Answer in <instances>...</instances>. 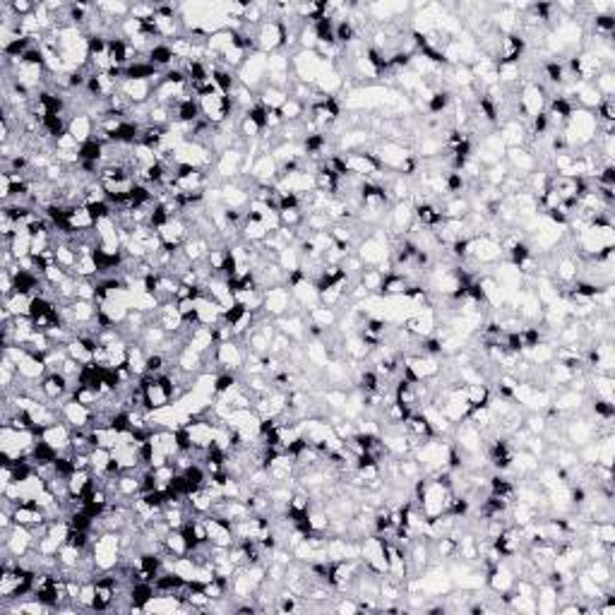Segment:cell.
Wrapping results in <instances>:
<instances>
[{
	"instance_id": "2",
	"label": "cell",
	"mask_w": 615,
	"mask_h": 615,
	"mask_svg": "<svg viewBox=\"0 0 615 615\" xmlns=\"http://www.w3.org/2000/svg\"><path fill=\"white\" fill-rule=\"evenodd\" d=\"M267 58L270 56L262 51L250 53V56L246 58V63L238 67L236 80L241 82V85H246L248 89L260 91L262 87L267 85Z\"/></svg>"
},
{
	"instance_id": "12",
	"label": "cell",
	"mask_w": 615,
	"mask_h": 615,
	"mask_svg": "<svg viewBox=\"0 0 615 615\" xmlns=\"http://www.w3.org/2000/svg\"><path fill=\"white\" fill-rule=\"evenodd\" d=\"M505 161L515 173L519 171L521 175H529L531 171H536V154L526 147H510L505 154Z\"/></svg>"
},
{
	"instance_id": "5",
	"label": "cell",
	"mask_w": 615,
	"mask_h": 615,
	"mask_svg": "<svg viewBox=\"0 0 615 615\" xmlns=\"http://www.w3.org/2000/svg\"><path fill=\"white\" fill-rule=\"evenodd\" d=\"M468 260L478 262V265H493V262L502 260L500 241H495L490 236H483V233L473 236L471 246H468Z\"/></svg>"
},
{
	"instance_id": "21",
	"label": "cell",
	"mask_w": 615,
	"mask_h": 615,
	"mask_svg": "<svg viewBox=\"0 0 615 615\" xmlns=\"http://www.w3.org/2000/svg\"><path fill=\"white\" fill-rule=\"evenodd\" d=\"M257 99H260V104L265 106V109H277V111H279L281 106H284V101L289 99V91L279 89V87L265 85L260 91H257Z\"/></svg>"
},
{
	"instance_id": "18",
	"label": "cell",
	"mask_w": 615,
	"mask_h": 615,
	"mask_svg": "<svg viewBox=\"0 0 615 615\" xmlns=\"http://www.w3.org/2000/svg\"><path fill=\"white\" fill-rule=\"evenodd\" d=\"M445 149L447 147H445V140L442 138H438V135H423V140L416 144V154L413 156H418V159H423V161L438 159Z\"/></svg>"
},
{
	"instance_id": "33",
	"label": "cell",
	"mask_w": 615,
	"mask_h": 615,
	"mask_svg": "<svg viewBox=\"0 0 615 615\" xmlns=\"http://www.w3.org/2000/svg\"><path fill=\"white\" fill-rule=\"evenodd\" d=\"M77 299L94 301L96 299V284H91V279H77Z\"/></svg>"
},
{
	"instance_id": "10",
	"label": "cell",
	"mask_w": 615,
	"mask_h": 615,
	"mask_svg": "<svg viewBox=\"0 0 615 615\" xmlns=\"http://www.w3.org/2000/svg\"><path fill=\"white\" fill-rule=\"evenodd\" d=\"M152 80H120L118 91L130 101L133 106L147 104L152 101Z\"/></svg>"
},
{
	"instance_id": "7",
	"label": "cell",
	"mask_w": 615,
	"mask_h": 615,
	"mask_svg": "<svg viewBox=\"0 0 615 615\" xmlns=\"http://www.w3.org/2000/svg\"><path fill=\"white\" fill-rule=\"evenodd\" d=\"M214 360H217L224 370H228V373H236V370H241L243 363H246V354H243L241 344H238L236 339H228V341H222V344L214 346Z\"/></svg>"
},
{
	"instance_id": "25",
	"label": "cell",
	"mask_w": 615,
	"mask_h": 615,
	"mask_svg": "<svg viewBox=\"0 0 615 615\" xmlns=\"http://www.w3.org/2000/svg\"><path fill=\"white\" fill-rule=\"evenodd\" d=\"M471 202H468L466 197H462V195H457V197H450L445 202V219H466L468 214H471Z\"/></svg>"
},
{
	"instance_id": "29",
	"label": "cell",
	"mask_w": 615,
	"mask_h": 615,
	"mask_svg": "<svg viewBox=\"0 0 615 615\" xmlns=\"http://www.w3.org/2000/svg\"><path fill=\"white\" fill-rule=\"evenodd\" d=\"M89 460H91V466H89L91 473H94V476H101V473H106V468H109V464L114 457H111V450H106V447H91Z\"/></svg>"
},
{
	"instance_id": "34",
	"label": "cell",
	"mask_w": 615,
	"mask_h": 615,
	"mask_svg": "<svg viewBox=\"0 0 615 615\" xmlns=\"http://www.w3.org/2000/svg\"><path fill=\"white\" fill-rule=\"evenodd\" d=\"M336 611H339V613H360L358 611V601H356L354 596H351V598H341V601L336 603Z\"/></svg>"
},
{
	"instance_id": "9",
	"label": "cell",
	"mask_w": 615,
	"mask_h": 615,
	"mask_svg": "<svg viewBox=\"0 0 615 615\" xmlns=\"http://www.w3.org/2000/svg\"><path fill=\"white\" fill-rule=\"evenodd\" d=\"M565 438H568L574 447H584V445H589V442H594V438H596V426H594L589 418H582V416L572 418V421L568 423V428H565Z\"/></svg>"
},
{
	"instance_id": "20",
	"label": "cell",
	"mask_w": 615,
	"mask_h": 615,
	"mask_svg": "<svg viewBox=\"0 0 615 615\" xmlns=\"http://www.w3.org/2000/svg\"><path fill=\"white\" fill-rule=\"evenodd\" d=\"M336 320H339V317H336V312H334V308H327V305H315V308H310V310H308V322H310V325H315V327H320V330H332V327L336 325Z\"/></svg>"
},
{
	"instance_id": "13",
	"label": "cell",
	"mask_w": 615,
	"mask_h": 615,
	"mask_svg": "<svg viewBox=\"0 0 615 615\" xmlns=\"http://www.w3.org/2000/svg\"><path fill=\"white\" fill-rule=\"evenodd\" d=\"M67 133L77 140L80 144L94 140V118L89 114H72L67 120Z\"/></svg>"
},
{
	"instance_id": "8",
	"label": "cell",
	"mask_w": 615,
	"mask_h": 615,
	"mask_svg": "<svg viewBox=\"0 0 615 615\" xmlns=\"http://www.w3.org/2000/svg\"><path fill=\"white\" fill-rule=\"evenodd\" d=\"M373 152L378 154L382 169H392V171H399L404 166V161H407L409 156H413L411 149H407L402 142H392V140L380 142L378 149H373Z\"/></svg>"
},
{
	"instance_id": "14",
	"label": "cell",
	"mask_w": 615,
	"mask_h": 615,
	"mask_svg": "<svg viewBox=\"0 0 615 615\" xmlns=\"http://www.w3.org/2000/svg\"><path fill=\"white\" fill-rule=\"evenodd\" d=\"M222 202L226 209H243L250 202V193H248V188L243 183L231 180V183L222 185Z\"/></svg>"
},
{
	"instance_id": "27",
	"label": "cell",
	"mask_w": 615,
	"mask_h": 615,
	"mask_svg": "<svg viewBox=\"0 0 615 615\" xmlns=\"http://www.w3.org/2000/svg\"><path fill=\"white\" fill-rule=\"evenodd\" d=\"M3 308H8L14 317L29 315V308H32V296L29 294H10L8 299H3Z\"/></svg>"
},
{
	"instance_id": "28",
	"label": "cell",
	"mask_w": 615,
	"mask_h": 615,
	"mask_svg": "<svg viewBox=\"0 0 615 615\" xmlns=\"http://www.w3.org/2000/svg\"><path fill=\"white\" fill-rule=\"evenodd\" d=\"M281 114V120L284 123H299L301 116H305V104L299 99H294V96H289V99L284 101V106L279 109Z\"/></svg>"
},
{
	"instance_id": "16",
	"label": "cell",
	"mask_w": 615,
	"mask_h": 615,
	"mask_svg": "<svg viewBox=\"0 0 615 615\" xmlns=\"http://www.w3.org/2000/svg\"><path fill=\"white\" fill-rule=\"evenodd\" d=\"M558 589L553 587V584L543 582L539 584V598H536V613H558Z\"/></svg>"
},
{
	"instance_id": "26",
	"label": "cell",
	"mask_w": 615,
	"mask_h": 615,
	"mask_svg": "<svg viewBox=\"0 0 615 615\" xmlns=\"http://www.w3.org/2000/svg\"><path fill=\"white\" fill-rule=\"evenodd\" d=\"M358 284L363 286V289L368 291L370 296H373V294H375V296H380V294H382L385 277L380 274V272L375 270V267H373V270H363V272H360V274H358Z\"/></svg>"
},
{
	"instance_id": "11",
	"label": "cell",
	"mask_w": 615,
	"mask_h": 615,
	"mask_svg": "<svg viewBox=\"0 0 615 615\" xmlns=\"http://www.w3.org/2000/svg\"><path fill=\"white\" fill-rule=\"evenodd\" d=\"M243 154L241 149H226V152H222L217 156V161H214V169H217V173L222 175V178H238L241 175V169H243Z\"/></svg>"
},
{
	"instance_id": "6",
	"label": "cell",
	"mask_w": 615,
	"mask_h": 615,
	"mask_svg": "<svg viewBox=\"0 0 615 615\" xmlns=\"http://www.w3.org/2000/svg\"><path fill=\"white\" fill-rule=\"evenodd\" d=\"M294 296H291V289L286 286H274V289H265V303H262V312L267 317H281L286 312H291L294 308Z\"/></svg>"
},
{
	"instance_id": "23",
	"label": "cell",
	"mask_w": 615,
	"mask_h": 615,
	"mask_svg": "<svg viewBox=\"0 0 615 615\" xmlns=\"http://www.w3.org/2000/svg\"><path fill=\"white\" fill-rule=\"evenodd\" d=\"M267 238V228L260 219H250L246 217V224L241 228V241L246 243H262Z\"/></svg>"
},
{
	"instance_id": "19",
	"label": "cell",
	"mask_w": 615,
	"mask_h": 615,
	"mask_svg": "<svg viewBox=\"0 0 615 615\" xmlns=\"http://www.w3.org/2000/svg\"><path fill=\"white\" fill-rule=\"evenodd\" d=\"M524 354L529 356L531 365H539V368H548V365L555 360V349H553L550 341H539L536 346L526 349Z\"/></svg>"
},
{
	"instance_id": "32",
	"label": "cell",
	"mask_w": 615,
	"mask_h": 615,
	"mask_svg": "<svg viewBox=\"0 0 615 615\" xmlns=\"http://www.w3.org/2000/svg\"><path fill=\"white\" fill-rule=\"evenodd\" d=\"M409 289V281L404 279V277L399 274H389L385 277V284H382V294L387 296V299H394V296H404Z\"/></svg>"
},
{
	"instance_id": "17",
	"label": "cell",
	"mask_w": 615,
	"mask_h": 615,
	"mask_svg": "<svg viewBox=\"0 0 615 615\" xmlns=\"http://www.w3.org/2000/svg\"><path fill=\"white\" fill-rule=\"evenodd\" d=\"M305 360L310 365H315L317 370H322L332 360L330 346H327L325 341H320V339L308 341V346H305Z\"/></svg>"
},
{
	"instance_id": "24",
	"label": "cell",
	"mask_w": 615,
	"mask_h": 615,
	"mask_svg": "<svg viewBox=\"0 0 615 615\" xmlns=\"http://www.w3.org/2000/svg\"><path fill=\"white\" fill-rule=\"evenodd\" d=\"M464 394H466V404H468V407H483V404H488V399L493 397L490 387H488L486 382L464 385Z\"/></svg>"
},
{
	"instance_id": "31",
	"label": "cell",
	"mask_w": 615,
	"mask_h": 615,
	"mask_svg": "<svg viewBox=\"0 0 615 615\" xmlns=\"http://www.w3.org/2000/svg\"><path fill=\"white\" fill-rule=\"evenodd\" d=\"M594 87H596L598 94H601L603 99H613V94H615V72L613 70L598 72V75L594 77Z\"/></svg>"
},
{
	"instance_id": "1",
	"label": "cell",
	"mask_w": 615,
	"mask_h": 615,
	"mask_svg": "<svg viewBox=\"0 0 615 615\" xmlns=\"http://www.w3.org/2000/svg\"><path fill=\"white\" fill-rule=\"evenodd\" d=\"M291 67H294L296 80L303 82V85L315 87L317 77H320L325 70H330V67H334V63L320 58L315 51H299L291 56Z\"/></svg>"
},
{
	"instance_id": "30",
	"label": "cell",
	"mask_w": 615,
	"mask_h": 615,
	"mask_svg": "<svg viewBox=\"0 0 615 615\" xmlns=\"http://www.w3.org/2000/svg\"><path fill=\"white\" fill-rule=\"evenodd\" d=\"M332 219L327 217V212H308L305 219H303V226L308 228L310 233H317V231H330L332 228Z\"/></svg>"
},
{
	"instance_id": "15",
	"label": "cell",
	"mask_w": 615,
	"mask_h": 615,
	"mask_svg": "<svg viewBox=\"0 0 615 615\" xmlns=\"http://www.w3.org/2000/svg\"><path fill=\"white\" fill-rule=\"evenodd\" d=\"M579 279V262L574 255H563L555 262V281L560 284H574Z\"/></svg>"
},
{
	"instance_id": "22",
	"label": "cell",
	"mask_w": 615,
	"mask_h": 615,
	"mask_svg": "<svg viewBox=\"0 0 615 615\" xmlns=\"http://www.w3.org/2000/svg\"><path fill=\"white\" fill-rule=\"evenodd\" d=\"M277 265H279L286 274H294V272H299L301 267H303V255H301V250L296 246H289L277 255Z\"/></svg>"
},
{
	"instance_id": "3",
	"label": "cell",
	"mask_w": 615,
	"mask_h": 615,
	"mask_svg": "<svg viewBox=\"0 0 615 615\" xmlns=\"http://www.w3.org/2000/svg\"><path fill=\"white\" fill-rule=\"evenodd\" d=\"M257 51L262 53H277L286 46V22L281 19H265L255 32Z\"/></svg>"
},
{
	"instance_id": "4",
	"label": "cell",
	"mask_w": 615,
	"mask_h": 615,
	"mask_svg": "<svg viewBox=\"0 0 615 615\" xmlns=\"http://www.w3.org/2000/svg\"><path fill=\"white\" fill-rule=\"evenodd\" d=\"M61 416L72 431H89L91 423H94V409L80 404L72 397H65L61 402Z\"/></svg>"
}]
</instances>
